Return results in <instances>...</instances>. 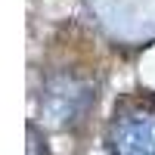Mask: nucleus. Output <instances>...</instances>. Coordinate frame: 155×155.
Masks as SVG:
<instances>
[{
	"instance_id": "f257e3e1",
	"label": "nucleus",
	"mask_w": 155,
	"mask_h": 155,
	"mask_svg": "<svg viewBox=\"0 0 155 155\" xmlns=\"http://www.w3.org/2000/svg\"><path fill=\"white\" fill-rule=\"evenodd\" d=\"M109 143L115 155H155V96H137L115 112Z\"/></svg>"
},
{
	"instance_id": "f03ea898",
	"label": "nucleus",
	"mask_w": 155,
	"mask_h": 155,
	"mask_svg": "<svg viewBox=\"0 0 155 155\" xmlns=\"http://www.w3.org/2000/svg\"><path fill=\"white\" fill-rule=\"evenodd\" d=\"M87 102H90V87L87 84L74 81V78H56L41 93V112L56 127H65V124L78 121V115L87 109Z\"/></svg>"
},
{
	"instance_id": "7ed1b4c3",
	"label": "nucleus",
	"mask_w": 155,
	"mask_h": 155,
	"mask_svg": "<svg viewBox=\"0 0 155 155\" xmlns=\"http://www.w3.org/2000/svg\"><path fill=\"white\" fill-rule=\"evenodd\" d=\"M44 149V140H41V130L34 124H28V155H41Z\"/></svg>"
}]
</instances>
